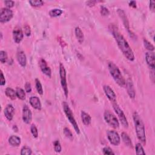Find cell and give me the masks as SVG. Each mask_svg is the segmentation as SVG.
Wrapping results in <instances>:
<instances>
[{
	"instance_id": "cell-1",
	"label": "cell",
	"mask_w": 155,
	"mask_h": 155,
	"mask_svg": "<svg viewBox=\"0 0 155 155\" xmlns=\"http://www.w3.org/2000/svg\"><path fill=\"white\" fill-rule=\"evenodd\" d=\"M110 31L112 33L114 38L117 44V46L121 50L124 55L128 60L133 61L135 60V55L133 51L130 47L127 41L125 40L124 36L117 31V27L113 24H111L109 27Z\"/></svg>"
},
{
	"instance_id": "cell-2",
	"label": "cell",
	"mask_w": 155,
	"mask_h": 155,
	"mask_svg": "<svg viewBox=\"0 0 155 155\" xmlns=\"http://www.w3.org/2000/svg\"><path fill=\"white\" fill-rule=\"evenodd\" d=\"M133 121L135 124V130L138 139L144 144L146 143V136L145 130L144 122L142 119L136 112H135L133 115Z\"/></svg>"
},
{
	"instance_id": "cell-3",
	"label": "cell",
	"mask_w": 155,
	"mask_h": 155,
	"mask_svg": "<svg viewBox=\"0 0 155 155\" xmlns=\"http://www.w3.org/2000/svg\"><path fill=\"white\" fill-rule=\"evenodd\" d=\"M108 67L110 75H112L115 82L120 87H124L125 85V80L117 66L113 63L110 62L108 64Z\"/></svg>"
},
{
	"instance_id": "cell-4",
	"label": "cell",
	"mask_w": 155,
	"mask_h": 155,
	"mask_svg": "<svg viewBox=\"0 0 155 155\" xmlns=\"http://www.w3.org/2000/svg\"><path fill=\"white\" fill-rule=\"evenodd\" d=\"M63 110H64V112L67 116V119L69 120V121H70V122L71 123V124L73 125V128H74L75 131L77 134H79L80 133V130L79 128L78 127V125L75 119L74 116H73V114L72 112L71 109L70 108L68 104L66 102H63Z\"/></svg>"
},
{
	"instance_id": "cell-5",
	"label": "cell",
	"mask_w": 155,
	"mask_h": 155,
	"mask_svg": "<svg viewBox=\"0 0 155 155\" xmlns=\"http://www.w3.org/2000/svg\"><path fill=\"white\" fill-rule=\"evenodd\" d=\"M60 76L61 79V84L64 90V95L65 97H67L69 94V90L67 83V79H66V71L64 68V66L62 63H60Z\"/></svg>"
},
{
	"instance_id": "cell-6",
	"label": "cell",
	"mask_w": 155,
	"mask_h": 155,
	"mask_svg": "<svg viewBox=\"0 0 155 155\" xmlns=\"http://www.w3.org/2000/svg\"><path fill=\"white\" fill-rule=\"evenodd\" d=\"M104 117L106 122L114 129H117L120 127V122L116 117L110 111L106 110L104 114Z\"/></svg>"
},
{
	"instance_id": "cell-7",
	"label": "cell",
	"mask_w": 155,
	"mask_h": 155,
	"mask_svg": "<svg viewBox=\"0 0 155 155\" xmlns=\"http://www.w3.org/2000/svg\"><path fill=\"white\" fill-rule=\"evenodd\" d=\"M113 109L115 111V112L116 113L117 115L118 116V117H119V119L122 124V125L125 128H127L129 127V123L127 120V117L125 116L124 113L123 112V111L122 110V109L120 107V106H118L116 102L113 103Z\"/></svg>"
},
{
	"instance_id": "cell-8",
	"label": "cell",
	"mask_w": 155,
	"mask_h": 155,
	"mask_svg": "<svg viewBox=\"0 0 155 155\" xmlns=\"http://www.w3.org/2000/svg\"><path fill=\"white\" fill-rule=\"evenodd\" d=\"M13 11L9 8H3L0 13V22L5 23L9 21L13 18Z\"/></svg>"
},
{
	"instance_id": "cell-9",
	"label": "cell",
	"mask_w": 155,
	"mask_h": 155,
	"mask_svg": "<svg viewBox=\"0 0 155 155\" xmlns=\"http://www.w3.org/2000/svg\"><path fill=\"white\" fill-rule=\"evenodd\" d=\"M107 138L110 144L113 145H118L121 142V138L117 133L114 130H108L107 133Z\"/></svg>"
},
{
	"instance_id": "cell-10",
	"label": "cell",
	"mask_w": 155,
	"mask_h": 155,
	"mask_svg": "<svg viewBox=\"0 0 155 155\" xmlns=\"http://www.w3.org/2000/svg\"><path fill=\"white\" fill-rule=\"evenodd\" d=\"M103 89H104V93L107 96V97L108 98V99L112 102L113 103L116 102V95L114 91L113 90L112 88L110 87L109 85H105L103 87Z\"/></svg>"
},
{
	"instance_id": "cell-11",
	"label": "cell",
	"mask_w": 155,
	"mask_h": 155,
	"mask_svg": "<svg viewBox=\"0 0 155 155\" xmlns=\"http://www.w3.org/2000/svg\"><path fill=\"white\" fill-rule=\"evenodd\" d=\"M32 119L31 110L27 105H24L23 108V120L26 124H29Z\"/></svg>"
},
{
	"instance_id": "cell-12",
	"label": "cell",
	"mask_w": 155,
	"mask_h": 155,
	"mask_svg": "<svg viewBox=\"0 0 155 155\" xmlns=\"http://www.w3.org/2000/svg\"><path fill=\"white\" fill-rule=\"evenodd\" d=\"M39 65L42 73L48 77L50 78L51 76V71L50 68L48 66L47 62L44 59H41L39 61Z\"/></svg>"
},
{
	"instance_id": "cell-13",
	"label": "cell",
	"mask_w": 155,
	"mask_h": 155,
	"mask_svg": "<svg viewBox=\"0 0 155 155\" xmlns=\"http://www.w3.org/2000/svg\"><path fill=\"white\" fill-rule=\"evenodd\" d=\"M23 32L21 28L16 27L13 31V40L16 43H19L23 39Z\"/></svg>"
},
{
	"instance_id": "cell-14",
	"label": "cell",
	"mask_w": 155,
	"mask_h": 155,
	"mask_svg": "<svg viewBox=\"0 0 155 155\" xmlns=\"http://www.w3.org/2000/svg\"><path fill=\"white\" fill-rule=\"evenodd\" d=\"M125 84H126L127 91L129 95V97L132 99H134L135 98L136 93H135L134 85H133V84L131 79L129 78L127 80L126 82H125Z\"/></svg>"
},
{
	"instance_id": "cell-15",
	"label": "cell",
	"mask_w": 155,
	"mask_h": 155,
	"mask_svg": "<svg viewBox=\"0 0 155 155\" xmlns=\"http://www.w3.org/2000/svg\"><path fill=\"white\" fill-rule=\"evenodd\" d=\"M4 113L6 117L9 121H11L13 120V116L15 115V108L11 104H8L4 110Z\"/></svg>"
},
{
	"instance_id": "cell-16",
	"label": "cell",
	"mask_w": 155,
	"mask_h": 155,
	"mask_svg": "<svg viewBox=\"0 0 155 155\" xmlns=\"http://www.w3.org/2000/svg\"><path fill=\"white\" fill-rule=\"evenodd\" d=\"M154 54L152 51H147L145 54V60L147 63L152 69H154L155 67V61H154Z\"/></svg>"
},
{
	"instance_id": "cell-17",
	"label": "cell",
	"mask_w": 155,
	"mask_h": 155,
	"mask_svg": "<svg viewBox=\"0 0 155 155\" xmlns=\"http://www.w3.org/2000/svg\"><path fill=\"white\" fill-rule=\"evenodd\" d=\"M29 102H30L31 105L34 108L38 110H41V103L38 97H36V96H33V97H31Z\"/></svg>"
},
{
	"instance_id": "cell-18",
	"label": "cell",
	"mask_w": 155,
	"mask_h": 155,
	"mask_svg": "<svg viewBox=\"0 0 155 155\" xmlns=\"http://www.w3.org/2000/svg\"><path fill=\"white\" fill-rule=\"evenodd\" d=\"M17 60L22 67H25L27 64L26 55L23 51H19L17 53Z\"/></svg>"
},
{
	"instance_id": "cell-19",
	"label": "cell",
	"mask_w": 155,
	"mask_h": 155,
	"mask_svg": "<svg viewBox=\"0 0 155 155\" xmlns=\"http://www.w3.org/2000/svg\"><path fill=\"white\" fill-rule=\"evenodd\" d=\"M117 13L119 14L120 17H121V18L122 20V22L124 23V25L125 26V27L126 28L127 30L130 33V27H129V21L128 19L126 17V15H125V12H124V10H122V9H117Z\"/></svg>"
},
{
	"instance_id": "cell-20",
	"label": "cell",
	"mask_w": 155,
	"mask_h": 155,
	"mask_svg": "<svg viewBox=\"0 0 155 155\" xmlns=\"http://www.w3.org/2000/svg\"><path fill=\"white\" fill-rule=\"evenodd\" d=\"M81 120L83 121V122L85 125H89L91 124L92 121V118L90 116L85 112L84 111H82L81 113Z\"/></svg>"
},
{
	"instance_id": "cell-21",
	"label": "cell",
	"mask_w": 155,
	"mask_h": 155,
	"mask_svg": "<svg viewBox=\"0 0 155 155\" xmlns=\"http://www.w3.org/2000/svg\"><path fill=\"white\" fill-rule=\"evenodd\" d=\"M121 138L124 143L126 145L127 147H130V148H133V144L131 142V140L129 136L126 133H122L121 134Z\"/></svg>"
},
{
	"instance_id": "cell-22",
	"label": "cell",
	"mask_w": 155,
	"mask_h": 155,
	"mask_svg": "<svg viewBox=\"0 0 155 155\" xmlns=\"http://www.w3.org/2000/svg\"><path fill=\"white\" fill-rule=\"evenodd\" d=\"M9 144L13 147H18L21 144V139L17 136L12 135L9 139Z\"/></svg>"
},
{
	"instance_id": "cell-23",
	"label": "cell",
	"mask_w": 155,
	"mask_h": 155,
	"mask_svg": "<svg viewBox=\"0 0 155 155\" xmlns=\"http://www.w3.org/2000/svg\"><path fill=\"white\" fill-rule=\"evenodd\" d=\"M5 93L7 97H8L9 98H10L12 100L15 99L17 97L16 91H15L13 88H10V87H7L6 88V91H5Z\"/></svg>"
},
{
	"instance_id": "cell-24",
	"label": "cell",
	"mask_w": 155,
	"mask_h": 155,
	"mask_svg": "<svg viewBox=\"0 0 155 155\" xmlns=\"http://www.w3.org/2000/svg\"><path fill=\"white\" fill-rule=\"evenodd\" d=\"M75 35H76V37L78 41V42L80 44H82L84 41V34L83 32L81 31V29L79 27H76L75 28Z\"/></svg>"
},
{
	"instance_id": "cell-25",
	"label": "cell",
	"mask_w": 155,
	"mask_h": 155,
	"mask_svg": "<svg viewBox=\"0 0 155 155\" xmlns=\"http://www.w3.org/2000/svg\"><path fill=\"white\" fill-rule=\"evenodd\" d=\"M17 97L21 100H24L26 99V93L23 88L18 87L16 89Z\"/></svg>"
},
{
	"instance_id": "cell-26",
	"label": "cell",
	"mask_w": 155,
	"mask_h": 155,
	"mask_svg": "<svg viewBox=\"0 0 155 155\" xmlns=\"http://www.w3.org/2000/svg\"><path fill=\"white\" fill-rule=\"evenodd\" d=\"M63 13V10L60 9H54L49 12L50 16L51 17H57L60 16Z\"/></svg>"
},
{
	"instance_id": "cell-27",
	"label": "cell",
	"mask_w": 155,
	"mask_h": 155,
	"mask_svg": "<svg viewBox=\"0 0 155 155\" xmlns=\"http://www.w3.org/2000/svg\"><path fill=\"white\" fill-rule=\"evenodd\" d=\"M35 85H36V90H37L38 93L40 95H42L43 94V88H42L40 81L38 79H35Z\"/></svg>"
},
{
	"instance_id": "cell-28",
	"label": "cell",
	"mask_w": 155,
	"mask_h": 155,
	"mask_svg": "<svg viewBox=\"0 0 155 155\" xmlns=\"http://www.w3.org/2000/svg\"><path fill=\"white\" fill-rule=\"evenodd\" d=\"M144 45L145 48L147 50H148L149 51H153L154 50V46L152 45V44L149 41H147L145 39L144 40Z\"/></svg>"
},
{
	"instance_id": "cell-29",
	"label": "cell",
	"mask_w": 155,
	"mask_h": 155,
	"mask_svg": "<svg viewBox=\"0 0 155 155\" xmlns=\"http://www.w3.org/2000/svg\"><path fill=\"white\" fill-rule=\"evenodd\" d=\"M32 153V151L28 147L24 146L21 149V155H31Z\"/></svg>"
},
{
	"instance_id": "cell-30",
	"label": "cell",
	"mask_w": 155,
	"mask_h": 155,
	"mask_svg": "<svg viewBox=\"0 0 155 155\" xmlns=\"http://www.w3.org/2000/svg\"><path fill=\"white\" fill-rule=\"evenodd\" d=\"M135 149H136V153L137 154H144V155L145 154L143 147L140 143L136 144L135 146Z\"/></svg>"
},
{
	"instance_id": "cell-31",
	"label": "cell",
	"mask_w": 155,
	"mask_h": 155,
	"mask_svg": "<svg viewBox=\"0 0 155 155\" xmlns=\"http://www.w3.org/2000/svg\"><path fill=\"white\" fill-rule=\"evenodd\" d=\"M7 60V54L6 51L1 50L0 51V61L2 64H4L6 63Z\"/></svg>"
},
{
	"instance_id": "cell-32",
	"label": "cell",
	"mask_w": 155,
	"mask_h": 155,
	"mask_svg": "<svg viewBox=\"0 0 155 155\" xmlns=\"http://www.w3.org/2000/svg\"><path fill=\"white\" fill-rule=\"evenodd\" d=\"M54 150L56 152L60 153L61 152V150H62L61 145L60 141H59V140H56V141H54Z\"/></svg>"
},
{
	"instance_id": "cell-33",
	"label": "cell",
	"mask_w": 155,
	"mask_h": 155,
	"mask_svg": "<svg viewBox=\"0 0 155 155\" xmlns=\"http://www.w3.org/2000/svg\"><path fill=\"white\" fill-rule=\"evenodd\" d=\"M29 3L31 4L32 6L33 7H39L42 6L44 4V1L41 0H32V1H29Z\"/></svg>"
},
{
	"instance_id": "cell-34",
	"label": "cell",
	"mask_w": 155,
	"mask_h": 155,
	"mask_svg": "<svg viewBox=\"0 0 155 155\" xmlns=\"http://www.w3.org/2000/svg\"><path fill=\"white\" fill-rule=\"evenodd\" d=\"M64 133L66 137L68 138L70 140H72L73 139V134H72V131L67 127H65L64 129Z\"/></svg>"
},
{
	"instance_id": "cell-35",
	"label": "cell",
	"mask_w": 155,
	"mask_h": 155,
	"mask_svg": "<svg viewBox=\"0 0 155 155\" xmlns=\"http://www.w3.org/2000/svg\"><path fill=\"white\" fill-rule=\"evenodd\" d=\"M31 133L33 135V136L35 138H38V131L37 130V128L35 126V124H32L31 125Z\"/></svg>"
},
{
	"instance_id": "cell-36",
	"label": "cell",
	"mask_w": 155,
	"mask_h": 155,
	"mask_svg": "<svg viewBox=\"0 0 155 155\" xmlns=\"http://www.w3.org/2000/svg\"><path fill=\"white\" fill-rule=\"evenodd\" d=\"M103 154H108V155H111V154H115V153L112 151V150L110 148V147H104L103 149Z\"/></svg>"
},
{
	"instance_id": "cell-37",
	"label": "cell",
	"mask_w": 155,
	"mask_h": 155,
	"mask_svg": "<svg viewBox=\"0 0 155 155\" xmlns=\"http://www.w3.org/2000/svg\"><path fill=\"white\" fill-rule=\"evenodd\" d=\"M101 14L103 16H107L109 14V10L104 6L101 7Z\"/></svg>"
},
{
	"instance_id": "cell-38",
	"label": "cell",
	"mask_w": 155,
	"mask_h": 155,
	"mask_svg": "<svg viewBox=\"0 0 155 155\" xmlns=\"http://www.w3.org/2000/svg\"><path fill=\"white\" fill-rule=\"evenodd\" d=\"M24 34L27 36H29L31 34V27H29V26H28L27 24H26L24 26Z\"/></svg>"
},
{
	"instance_id": "cell-39",
	"label": "cell",
	"mask_w": 155,
	"mask_h": 155,
	"mask_svg": "<svg viewBox=\"0 0 155 155\" xmlns=\"http://www.w3.org/2000/svg\"><path fill=\"white\" fill-rule=\"evenodd\" d=\"M4 4L6 5V6L7 7V8H11V7H13L14 4H15V2L13 1H4Z\"/></svg>"
},
{
	"instance_id": "cell-40",
	"label": "cell",
	"mask_w": 155,
	"mask_h": 155,
	"mask_svg": "<svg viewBox=\"0 0 155 155\" xmlns=\"http://www.w3.org/2000/svg\"><path fill=\"white\" fill-rule=\"evenodd\" d=\"M25 90L27 93H31L32 91V87L31 84L30 83L27 82L25 84Z\"/></svg>"
},
{
	"instance_id": "cell-41",
	"label": "cell",
	"mask_w": 155,
	"mask_h": 155,
	"mask_svg": "<svg viewBox=\"0 0 155 155\" xmlns=\"http://www.w3.org/2000/svg\"><path fill=\"white\" fill-rule=\"evenodd\" d=\"M5 84H6V79L3 75V72L1 71V83H0V85L3 86V85H4Z\"/></svg>"
},
{
	"instance_id": "cell-42",
	"label": "cell",
	"mask_w": 155,
	"mask_h": 155,
	"mask_svg": "<svg viewBox=\"0 0 155 155\" xmlns=\"http://www.w3.org/2000/svg\"><path fill=\"white\" fill-rule=\"evenodd\" d=\"M154 4H155V2L154 1H150V10H152V11H154Z\"/></svg>"
},
{
	"instance_id": "cell-43",
	"label": "cell",
	"mask_w": 155,
	"mask_h": 155,
	"mask_svg": "<svg viewBox=\"0 0 155 155\" xmlns=\"http://www.w3.org/2000/svg\"><path fill=\"white\" fill-rule=\"evenodd\" d=\"M129 6L133 7V8H136V2L135 1H131L129 2Z\"/></svg>"
},
{
	"instance_id": "cell-44",
	"label": "cell",
	"mask_w": 155,
	"mask_h": 155,
	"mask_svg": "<svg viewBox=\"0 0 155 155\" xmlns=\"http://www.w3.org/2000/svg\"><path fill=\"white\" fill-rule=\"evenodd\" d=\"M96 3H97V1H89L87 2V5H88V6H90V7H92V6H93Z\"/></svg>"
},
{
	"instance_id": "cell-45",
	"label": "cell",
	"mask_w": 155,
	"mask_h": 155,
	"mask_svg": "<svg viewBox=\"0 0 155 155\" xmlns=\"http://www.w3.org/2000/svg\"><path fill=\"white\" fill-rule=\"evenodd\" d=\"M13 129L15 130V129H16V131H18V128H17V125H14V126H13Z\"/></svg>"
}]
</instances>
